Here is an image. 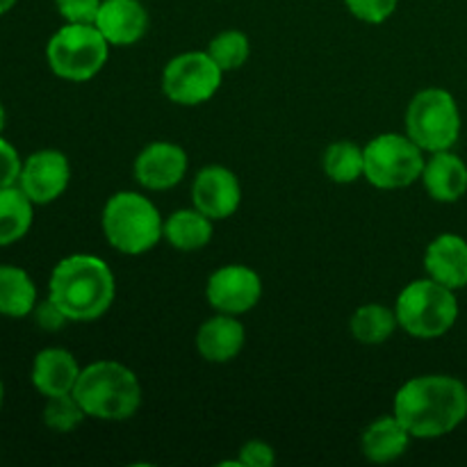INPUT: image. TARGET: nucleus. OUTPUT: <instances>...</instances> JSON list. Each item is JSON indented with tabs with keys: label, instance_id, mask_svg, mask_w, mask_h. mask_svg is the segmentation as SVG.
Here are the masks:
<instances>
[{
	"label": "nucleus",
	"instance_id": "2f4dec72",
	"mask_svg": "<svg viewBox=\"0 0 467 467\" xmlns=\"http://www.w3.org/2000/svg\"><path fill=\"white\" fill-rule=\"evenodd\" d=\"M18 0H0V16H5L7 12H12L14 5H16Z\"/></svg>",
	"mask_w": 467,
	"mask_h": 467
},
{
	"label": "nucleus",
	"instance_id": "423d86ee",
	"mask_svg": "<svg viewBox=\"0 0 467 467\" xmlns=\"http://www.w3.org/2000/svg\"><path fill=\"white\" fill-rule=\"evenodd\" d=\"M109 57V44L94 23H64L46 44L50 71L68 82L99 76Z\"/></svg>",
	"mask_w": 467,
	"mask_h": 467
},
{
	"label": "nucleus",
	"instance_id": "1a4fd4ad",
	"mask_svg": "<svg viewBox=\"0 0 467 467\" xmlns=\"http://www.w3.org/2000/svg\"><path fill=\"white\" fill-rule=\"evenodd\" d=\"M223 71L214 64L208 50L181 53L162 71V91L171 103L194 108L213 99L222 87Z\"/></svg>",
	"mask_w": 467,
	"mask_h": 467
},
{
	"label": "nucleus",
	"instance_id": "6ab92c4d",
	"mask_svg": "<svg viewBox=\"0 0 467 467\" xmlns=\"http://www.w3.org/2000/svg\"><path fill=\"white\" fill-rule=\"evenodd\" d=\"M413 436L395 418V413L379 418L369 424L360 438V450L372 463H392L406 454Z\"/></svg>",
	"mask_w": 467,
	"mask_h": 467
},
{
	"label": "nucleus",
	"instance_id": "7c9ffc66",
	"mask_svg": "<svg viewBox=\"0 0 467 467\" xmlns=\"http://www.w3.org/2000/svg\"><path fill=\"white\" fill-rule=\"evenodd\" d=\"M237 463L244 467H272L276 463V454L274 447L265 441H249L240 450V459Z\"/></svg>",
	"mask_w": 467,
	"mask_h": 467
},
{
	"label": "nucleus",
	"instance_id": "473e14b6",
	"mask_svg": "<svg viewBox=\"0 0 467 467\" xmlns=\"http://www.w3.org/2000/svg\"><path fill=\"white\" fill-rule=\"evenodd\" d=\"M5 128H7V109H5V105L0 103V135L5 132Z\"/></svg>",
	"mask_w": 467,
	"mask_h": 467
},
{
	"label": "nucleus",
	"instance_id": "4468645a",
	"mask_svg": "<svg viewBox=\"0 0 467 467\" xmlns=\"http://www.w3.org/2000/svg\"><path fill=\"white\" fill-rule=\"evenodd\" d=\"M94 26L109 46H132L149 30V12L140 0H103Z\"/></svg>",
	"mask_w": 467,
	"mask_h": 467
},
{
	"label": "nucleus",
	"instance_id": "39448f33",
	"mask_svg": "<svg viewBox=\"0 0 467 467\" xmlns=\"http://www.w3.org/2000/svg\"><path fill=\"white\" fill-rule=\"evenodd\" d=\"M397 322L409 336L436 340L451 331L459 319L456 292L433 278H418L400 292L395 304Z\"/></svg>",
	"mask_w": 467,
	"mask_h": 467
},
{
	"label": "nucleus",
	"instance_id": "9d476101",
	"mask_svg": "<svg viewBox=\"0 0 467 467\" xmlns=\"http://www.w3.org/2000/svg\"><path fill=\"white\" fill-rule=\"evenodd\" d=\"M205 296L217 313L237 317L258 306L263 296V281L246 265H223L210 274Z\"/></svg>",
	"mask_w": 467,
	"mask_h": 467
},
{
	"label": "nucleus",
	"instance_id": "a211bd4d",
	"mask_svg": "<svg viewBox=\"0 0 467 467\" xmlns=\"http://www.w3.org/2000/svg\"><path fill=\"white\" fill-rule=\"evenodd\" d=\"M246 331L235 315L217 313L214 317L205 319L196 333V349L208 363H231L237 358L244 347Z\"/></svg>",
	"mask_w": 467,
	"mask_h": 467
},
{
	"label": "nucleus",
	"instance_id": "5701e85b",
	"mask_svg": "<svg viewBox=\"0 0 467 467\" xmlns=\"http://www.w3.org/2000/svg\"><path fill=\"white\" fill-rule=\"evenodd\" d=\"M397 327H400V322H397L395 310L386 308L381 304L360 306L349 319L351 336L356 337V342L369 347L383 345V342L390 340Z\"/></svg>",
	"mask_w": 467,
	"mask_h": 467
},
{
	"label": "nucleus",
	"instance_id": "aec40b11",
	"mask_svg": "<svg viewBox=\"0 0 467 467\" xmlns=\"http://www.w3.org/2000/svg\"><path fill=\"white\" fill-rule=\"evenodd\" d=\"M164 240L185 254L201 251L213 240V219L196 208L176 210L164 219Z\"/></svg>",
	"mask_w": 467,
	"mask_h": 467
},
{
	"label": "nucleus",
	"instance_id": "2eb2a0df",
	"mask_svg": "<svg viewBox=\"0 0 467 467\" xmlns=\"http://www.w3.org/2000/svg\"><path fill=\"white\" fill-rule=\"evenodd\" d=\"M427 276L450 290L467 287V240L456 233H442L424 251Z\"/></svg>",
	"mask_w": 467,
	"mask_h": 467
},
{
	"label": "nucleus",
	"instance_id": "20e7f679",
	"mask_svg": "<svg viewBox=\"0 0 467 467\" xmlns=\"http://www.w3.org/2000/svg\"><path fill=\"white\" fill-rule=\"evenodd\" d=\"M103 235L119 254L141 255L164 237L158 208L137 192H117L108 199L100 217Z\"/></svg>",
	"mask_w": 467,
	"mask_h": 467
},
{
	"label": "nucleus",
	"instance_id": "f257e3e1",
	"mask_svg": "<svg viewBox=\"0 0 467 467\" xmlns=\"http://www.w3.org/2000/svg\"><path fill=\"white\" fill-rule=\"evenodd\" d=\"M395 418L418 441H433L467 418V386L450 374H424L406 381L392 401Z\"/></svg>",
	"mask_w": 467,
	"mask_h": 467
},
{
	"label": "nucleus",
	"instance_id": "f3484780",
	"mask_svg": "<svg viewBox=\"0 0 467 467\" xmlns=\"http://www.w3.org/2000/svg\"><path fill=\"white\" fill-rule=\"evenodd\" d=\"M422 185L438 203H456L467 194V164L451 150H438L427 158Z\"/></svg>",
	"mask_w": 467,
	"mask_h": 467
},
{
	"label": "nucleus",
	"instance_id": "a878e982",
	"mask_svg": "<svg viewBox=\"0 0 467 467\" xmlns=\"http://www.w3.org/2000/svg\"><path fill=\"white\" fill-rule=\"evenodd\" d=\"M85 418H87L85 409H82L80 401L76 400L73 392H68V395L48 397V400H46L44 424L50 429V431L71 433L80 427Z\"/></svg>",
	"mask_w": 467,
	"mask_h": 467
},
{
	"label": "nucleus",
	"instance_id": "9b49d317",
	"mask_svg": "<svg viewBox=\"0 0 467 467\" xmlns=\"http://www.w3.org/2000/svg\"><path fill=\"white\" fill-rule=\"evenodd\" d=\"M71 182V164L57 149H41L23 160L16 185L35 205H48L67 192Z\"/></svg>",
	"mask_w": 467,
	"mask_h": 467
},
{
	"label": "nucleus",
	"instance_id": "393cba45",
	"mask_svg": "<svg viewBox=\"0 0 467 467\" xmlns=\"http://www.w3.org/2000/svg\"><path fill=\"white\" fill-rule=\"evenodd\" d=\"M208 55L223 73L237 71L251 55V41L240 30H223L208 44Z\"/></svg>",
	"mask_w": 467,
	"mask_h": 467
},
{
	"label": "nucleus",
	"instance_id": "ddd939ff",
	"mask_svg": "<svg viewBox=\"0 0 467 467\" xmlns=\"http://www.w3.org/2000/svg\"><path fill=\"white\" fill-rule=\"evenodd\" d=\"M187 153L171 141H153L135 158V181L144 190L164 192L176 187L187 173Z\"/></svg>",
	"mask_w": 467,
	"mask_h": 467
},
{
	"label": "nucleus",
	"instance_id": "6e6552de",
	"mask_svg": "<svg viewBox=\"0 0 467 467\" xmlns=\"http://www.w3.org/2000/svg\"><path fill=\"white\" fill-rule=\"evenodd\" d=\"M368 182L379 190H404L418 182L424 171V150L400 132H383L363 149Z\"/></svg>",
	"mask_w": 467,
	"mask_h": 467
},
{
	"label": "nucleus",
	"instance_id": "72a5a7b5",
	"mask_svg": "<svg viewBox=\"0 0 467 467\" xmlns=\"http://www.w3.org/2000/svg\"><path fill=\"white\" fill-rule=\"evenodd\" d=\"M5 404V386H3V379H0V409Z\"/></svg>",
	"mask_w": 467,
	"mask_h": 467
},
{
	"label": "nucleus",
	"instance_id": "bb28decb",
	"mask_svg": "<svg viewBox=\"0 0 467 467\" xmlns=\"http://www.w3.org/2000/svg\"><path fill=\"white\" fill-rule=\"evenodd\" d=\"M345 5L358 21L379 26L395 14L400 0H345Z\"/></svg>",
	"mask_w": 467,
	"mask_h": 467
},
{
	"label": "nucleus",
	"instance_id": "dca6fc26",
	"mask_svg": "<svg viewBox=\"0 0 467 467\" xmlns=\"http://www.w3.org/2000/svg\"><path fill=\"white\" fill-rule=\"evenodd\" d=\"M80 365H78L76 356L71 351L62 349V347H48L41 349L35 356L32 363V386L39 395L48 397L68 395L76 388L78 377H80Z\"/></svg>",
	"mask_w": 467,
	"mask_h": 467
},
{
	"label": "nucleus",
	"instance_id": "0eeeda50",
	"mask_svg": "<svg viewBox=\"0 0 467 467\" xmlns=\"http://www.w3.org/2000/svg\"><path fill=\"white\" fill-rule=\"evenodd\" d=\"M461 109L454 96L441 87H429L410 99L406 109V135L424 150H451L461 137Z\"/></svg>",
	"mask_w": 467,
	"mask_h": 467
},
{
	"label": "nucleus",
	"instance_id": "7ed1b4c3",
	"mask_svg": "<svg viewBox=\"0 0 467 467\" xmlns=\"http://www.w3.org/2000/svg\"><path fill=\"white\" fill-rule=\"evenodd\" d=\"M73 395L87 418L123 422L141 406V383L137 374L117 360H96L80 369Z\"/></svg>",
	"mask_w": 467,
	"mask_h": 467
},
{
	"label": "nucleus",
	"instance_id": "f03ea898",
	"mask_svg": "<svg viewBox=\"0 0 467 467\" xmlns=\"http://www.w3.org/2000/svg\"><path fill=\"white\" fill-rule=\"evenodd\" d=\"M117 281L108 263L96 255H67L53 267L48 296L71 322H94L114 304Z\"/></svg>",
	"mask_w": 467,
	"mask_h": 467
},
{
	"label": "nucleus",
	"instance_id": "c85d7f7f",
	"mask_svg": "<svg viewBox=\"0 0 467 467\" xmlns=\"http://www.w3.org/2000/svg\"><path fill=\"white\" fill-rule=\"evenodd\" d=\"M23 158L18 155L16 146L0 135V187L16 185L21 176Z\"/></svg>",
	"mask_w": 467,
	"mask_h": 467
},
{
	"label": "nucleus",
	"instance_id": "c756f323",
	"mask_svg": "<svg viewBox=\"0 0 467 467\" xmlns=\"http://www.w3.org/2000/svg\"><path fill=\"white\" fill-rule=\"evenodd\" d=\"M32 317H35L36 327H39L41 331L48 333L62 331V328L67 327V322H71V319L64 315V310L59 308L50 296L46 301H36L35 310H32Z\"/></svg>",
	"mask_w": 467,
	"mask_h": 467
},
{
	"label": "nucleus",
	"instance_id": "f8f14e48",
	"mask_svg": "<svg viewBox=\"0 0 467 467\" xmlns=\"http://www.w3.org/2000/svg\"><path fill=\"white\" fill-rule=\"evenodd\" d=\"M192 203L213 222L233 217L242 203L240 181L222 164L203 167L192 182Z\"/></svg>",
	"mask_w": 467,
	"mask_h": 467
},
{
	"label": "nucleus",
	"instance_id": "412c9836",
	"mask_svg": "<svg viewBox=\"0 0 467 467\" xmlns=\"http://www.w3.org/2000/svg\"><path fill=\"white\" fill-rule=\"evenodd\" d=\"M36 285L30 274L16 265H0V315L23 319L36 306Z\"/></svg>",
	"mask_w": 467,
	"mask_h": 467
},
{
	"label": "nucleus",
	"instance_id": "4be33fe9",
	"mask_svg": "<svg viewBox=\"0 0 467 467\" xmlns=\"http://www.w3.org/2000/svg\"><path fill=\"white\" fill-rule=\"evenodd\" d=\"M35 222V203L18 185L0 187V246L21 242Z\"/></svg>",
	"mask_w": 467,
	"mask_h": 467
},
{
	"label": "nucleus",
	"instance_id": "cd10ccee",
	"mask_svg": "<svg viewBox=\"0 0 467 467\" xmlns=\"http://www.w3.org/2000/svg\"><path fill=\"white\" fill-rule=\"evenodd\" d=\"M103 0H55L59 16L67 23H94Z\"/></svg>",
	"mask_w": 467,
	"mask_h": 467
},
{
	"label": "nucleus",
	"instance_id": "b1692460",
	"mask_svg": "<svg viewBox=\"0 0 467 467\" xmlns=\"http://www.w3.org/2000/svg\"><path fill=\"white\" fill-rule=\"evenodd\" d=\"M324 173L337 185H351L365 173V155L363 149L354 141H333L324 150Z\"/></svg>",
	"mask_w": 467,
	"mask_h": 467
}]
</instances>
